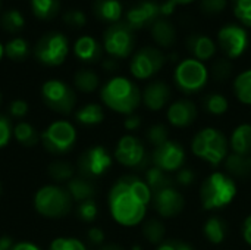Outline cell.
Returning <instances> with one entry per match:
<instances>
[{
	"instance_id": "1",
	"label": "cell",
	"mask_w": 251,
	"mask_h": 250,
	"mask_svg": "<svg viewBox=\"0 0 251 250\" xmlns=\"http://www.w3.org/2000/svg\"><path fill=\"white\" fill-rule=\"evenodd\" d=\"M153 193L143 178L121 177L109 192V209L113 220L124 227H134L144 221Z\"/></svg>"
},
{
	"instance_id": "2",
	"label": "cell",
	"mask_w": 251,
	"mask_h": 250,
	"mask_svg": "<svg viewBox=\"0 0 251 250\" xmlns=\"http://www.w3.org/2000/svg\"><path fill=\"white\" fill-rule=\"evenodd\" d=\"M103 103L124 115H132L141 103V91L131 80L125 77H115L109 80L101 88Z\"/></svg>"
},
{
	"instance_id": "3",
	"label": "cell",
	"mask_w": 251,
	"mask_h": 250,
	"mask_svg": "<svg viewBox=\"0 0 251 250\" xmlns=\"http://www.w3.org/2000/svg\"><path fill=\"white\" fill-rule=\"evenodd\" d=\"M237 196V184L225 172L210 174L200 187V202L206 211H216L228 206Z\"/></svg>"
},
{
	"instance_id": "4",
	"label": "cell",
	"mask_w": 251,
	"mask_h": 250,
	"mask_svg": "<svg viewBox=\"0 0 251 250\" xmlns=\"http://www.w3.org/2000/svg\"><path fill=\"white\" fill-rule=\"evenodd\" d=\"M193 153L209 162L210 165L224 164L228 153V140L222 131L218 128H203L200 130L191 141Z\"/></svg>"
},
{
	"instance_id": "5",
	"label": "cell",
	"mask_w": 251,
	"mask_h": 250,
	"mask_svg": "<svg viewBox=\"0 0 251 250\" xmlns=\"http://www.w3.org/2000/svg\"><path fill=\"white\" fill-rule=\"evenodd\" d=\"M72 199L66 189L50 184L37 190L34 196L35 211L46 218H62L69 214L72 208Z\"/></svg>"
},
{
	"instance_id": "6",
	"label": "cell",
	"mask_w": 251,
	"mask_h": 250,
	"mask_svg": "<svg viewBox=\"0 0 251 250\" xmlns=\"http://www.w3.org/2000/svg\"><path fill=\"white\" fill-rule=\"evenodd\" d=\"M40 140L49 153L65 155L75 146L76 130L68 121H54L40 134Z\"/></svg>"
},
{
	"instance_id": "7",
	"label": "cell",
	"mask_w": 251,
	"mask_h": 250,
	"mask_svg": "<svg viewBox=\"0 0 251 250\" xmlns=\"http://www.w3.org/2000/svg\"><path fill=\"white\" fill-rule=\"evenodd\" d=\"M175 83L178 88L185 94H193L200 91L209 80V71L203 62L190 57L179 62L175 69Z\"/></svg>"
},
{
	"instance_id": "8",
	"label": "cell",
	"mask_w": 251,
	"mask_h": 250,
	"mask_svg": "<svg viewBox=\"0 0 251 250\" xmlns=\"http://www.w3.org/2000/svg\"><path fill=\"white\" fill-rule=\"evenodd\" d=\"M69 52L68 38L60 32H49L43 35L34 49V55L41 65L59 66L65 62Z\"/></svg>"
},
{
	"instance_id": "9",
	"label": "cell",
	"mask_w": 251,
	"mask_h": 250,
	"mask_svg": "<svg viewBox=\"0 0 251 250\" xmlns=\"http://www.w3.org/2000/svg\"><path fill=\"white\" fill-rule=\"evenodd\" d=\"M104 50L113 57H128L135 44L134 29L126 22H115L112 24L103 34Z\"/></svg>"
},
{
	"instance_id": "10",
	"label": "cell",
	"mask_w": 251,
	"mask_h": 250,
	"mask_svg": "<svg viewBox=\"0 0 251 250\" xmlns=\"http://www.w3.org/2000/svg\"><path fill=\"white\" fill-rule=\"evenodd\" d=\"M41 97L49 109L63 115L69 113L76 103L74 90L60 80L46 81L41 87Z\"/></svg>"
},
{
	"instance_id": "11",
	"label": "cell",
	"mask_w": 251,
	"mask_h": 250,
	"mask_svg": "<svg viewBox=\"0 0 251 250\" xmlns=\"http://www.w3.org/2000/svg\"><path fill=\"white\" fill-rule=\"evenodd\" d=\"M115 158L121 165L131 169H144L151 162L143 141L131 134L121 137L115 149Z\"/></svg>"
},
{
	"instance_id": "12",
	"label": "cell",
	"mask_w": 251,
	"mask_h": 250,
	"mask_svg": "<svg viewBox=\"0 0 251 250\" xmlns=\"http://www.w3.org/2000/svg\"><path fill=\"white\" fill-rule=\"evenodd\" d=\"M165 55L156 47H143L131 59L129 71L138 80H147L156 75L165 65Z\"/></svg>"
},
{
	"instance_id": "13",
	"label": "cell",
	"mask_w": 251,
	"mask_h": 250,
	"mask_svg": "<svg viewBox=\"0 0 251 250\" xmlns=\"http://www.w3.org/2000/svg\"><path fill=\"white\" fill-rule=\"evenodd\" d=\"M112 167V156L103 146H93L87 149L78 159V169L81 177L97 178L106 174Z\"/></svg>"
},
{
	"instance_id": "14",
	"label": "cell",
	"mask_w": 251,
	"mask_h": 250,
	"mask_svg": "<svg viewBox=\"0 0 251 250\" xmlns=\"http://www.w3.org/2000/svg\"><path fill=\"white\" fill-rule=\"evenodd\" d=\"M150 161L153 167L160 168L165 172H176L182 168L185 161V150L181 143L175 140H168L165 144L154 147Z\"/></svg>"
},
{
	"instance_id": "15",
	"label": "cell",
	"mask_w": 251,
	"mask_h": 250,
	"mask_svg": "<svg viewBox=\"0 0 251 250\" xmlns=\"http://www.w3.org/2000/svg\"><path fill=\"white\" fill-rule=\"evenodd\" d=\"M218 41L224 53L229 59H235V57H240L246 52L249 46V35L243 27L229 24V25H225L219 31Z\"/></svg>"
},
{
	"instance_id": "16",
	"label": "cell",
	"mask_w": 251,
	"mask_h": 250,
	"mask_svg": "<svg viewBox=\"0 0 251 250\" xmlns=\"http://www.w3.org/2000/svg\"><path fill=\"white\" fill-rule=\"evenodd\" d=\"M151 203H153L154 211L160 217L174 218L182 212V209L185 206V199L176 187L171 186L160 192L153 193Z\"/></svg>"
},
{
	"instance_id": "17",
	"label": "cell",
	"mask_w": 251,
	"mask_h": 250,
	"mask_svg": "<svg viewBox=\"0 0 251 250\" xmlns=\"http://www.w3.org/2000/svg\"><path fill=\"white\" fill-rule=\"evenodd\" d=\"M160 15V4L151 1V0H143L134 4L126 12V24L135 31L141 29L144 27L153 25L156 19H159Z\"/></svg>"
},
{
	"instance_id": "18",
	"label": "cell",
	"mask_w": 251,
	"mask_h": 250,
	"mask_svg": "<svg viewBox=\"0 0 251 250\" xmlns=\"http://www.w3.org/2000/svg\"><path fill=\"white\" fill-rule=\"evenodd\" d=\"M171 87L165 81H151L141 93V100L150 111H162L171 102Z\"/></svg>"
},
{
	"instance_id": "19",
	"label": "cell",
	"mask_w": 251,
	"mask_h": 250,
	"mask_svg": "<svg viewBox=\"0 0 251 250\" xmlns=\"http://www.w3.org/2000/svg\"><path fill=\"white\" fill-rule=\"evenodd\" d=\"M166 116L174 127L185 128L197 119V106L190 99H179L168 108Z\"/></svg>"
},
{
	"instance_id": "20",
	"label": "cell",
	"mask_w": 251,
	"mask_h": 250,
	"mask_svg": "<svg viewBox=\"0 0 251 250\" xmlns=\"http://www.w3.org/2000/svg\"><path fill=\"white\" fill-rule=\"evenodd\" d=\"M187 49L190 53H193L194 59L203 62V60H209L215 56L216 53V44L215 41L207 37V35H201V34H193L188 37L187 40Z\"/></svg>"
},
{
	"instance_id": "21",
	"label": "cell",
	"mask_w": 251,
	"mask_h": 250,
	"mask_svg": "<svg viewBox=\"0 0 251 250\" xmlns=\"http://www.w3.org/2000/svg\"><path fill=\"white\" fill-rule=\"evenodd\" d=\"M74 53L79 60L94 63L101 57V46L96 38L90 35H82L75 41Z\"/></svg>"
},
{
	"instance_id": "22",
	"label": "cell",
	"mask_w": 251,
	"mask_h": 250,
	"mask_svg": "<svg viewBox=\"0 0 251 250\" xmlns=\"http://www.w3.org/2000/svg\"><path fill=\"white\" fill-rule=\"evenodd\" d=\"M224 168L229 177L249 178L251 175V155L229 153L224 161Z\"/></svg>"
},
{
	"instance_id": "23",
	"label": "cell",
	"mask_w": 251,
	"mask_h": 250,
	"mask_svg": "<svg viewBox=\"0 0 251 250\" xmlns=\"http://www.w3.org/2000/svg\"><path fill=\"white\" fill-rule=\"evenodd\" d=\"M66 190H68L71 199L74 202H78V203H82L85 200H90L96 194V187L85 177H72L68 181Z\"/></svg>"
},
{
	"instance_id": "24",
	"label": "cell",
	"mask_w": 251,
	"mask_h": 250,
	"mask_svg": "<svg viewBox=\"0 0 251 250\" xmlns=\"http://www.w3.org/2000/svg\"><path fill=\"white\" fill-rule=\"evenodd\" d=\"M94 15L104 22H119L122 16V4L119 0H96L93 4Z\"/></svg>"
},
{
	"instance_id": "25",
	"label": "cell",
	"mask_w": 251,
	"mask_h": 250,
	"mask_svg": "<svg viewBox=\"0 0 251 250\" xmlns=\"http://www.w3.org/2000/svg\"><path fill=\"white\" fill-rule=\"evenodd\" d=\"M151 37L162 47H171L175 43L176 31L175 27L168 19H156L151 25Z\"/></svg>"
},
{
	"instance_id": "26",
	"label": "cell",
	"mask_w": 251,
	"mask_h": 250,
	"mask_svg": "<svg viewBox=\"0 0 251 250\" xmlns=\"http://www.w3.org/2000/svg\"><path fill=\"white\" fill-rule=\"evenodd\" d=\"M228 231H229L228 224L221 217H216V215L207 218V221L203 225V233L206 239L213 245L224 243L228 236Z\"/></svg>"
},
{
	"instance_id": "27",
	"label": "cell",
	"mask_w": 251,
	"mask_h": 250,
	"mask_svg": "<svg viewBox=\"0 0 251 250\" xmlns=\"http://www.w3.org/2000/svg\"><path fill=\"white\" fill-rule=\"evenodd\" d=\"M231 147L234 153L238 155H251V124L238 125L231 136Z\"/></svg>"
},
{
	"instance_id": "28",
	"label": "cell",
	"mask_w": 251,
	"mask_h": 250,
	"mask_svg": "<svg viewBox=\"0 0 251 250\" xmlns=\"http://www.w3.org/2000/svg\"><path fill=\"white\" fill-rule=\"evenodd\" d=\"M144 181L150 187L151 193H156V192H160V190H163L166 187L174 186V181L169 177V174L165 172V171H162L157 167H153V165L147 168V171H146V180Z\"/></svg>"
},
{
	"instance_id": "29",
	"label": "cell",
	"mask_w": 251,
	"mask_h": 250,
	"mask_svg": "<svg viewBox=\"0 0 251 250\" xmlns=\"http://www.w3.org/2000/svg\"><path fill=\"white\" fill-rule=\"evenodd\" d=\"M75 118L82 125H97L103 122L104 112L103 108L97 103H88L82 108H79L75 113Z\"/></svg>"
},
{
	"instance_id": "30",
	"label": "cell",
	"mask_w": 251,
	"mask_h": 250,
	"mask_svg": "<svg viewBox=\"0 0 251 250\" xmlns=\"http://www.w3.org/2000/svg\"><path fill=\"white\" fill-rule=\"evenodd\" d=\"M13 137L19 144L25 147H32L40 141V134L37 130L25 121H21L13 127Z\"/></svg>"
},
{
	"instance_id": "31",
	"label": "cell",
	"mask_w": 251,
	"mask_h": 250,
	"mask_svg": "<svg viewBox=\"0 0 251 250\" xmlns=\"http://www.w3.org/2000/svg\"><path fill=\"white\" fill-rule=\"evenodd\" d=\"M60 9V0H31V10L40 21L53 19Z\"/></svg>"
},
{
	"instance_id": "32",
	"label": "cell",
	"mask_w": 251,
	"mask_h": 250,
	"mask_svg": "<svg viewBox=\"0 0 251 250\" xmlns=\"http://www.w3.org/2000/svg\"><path fill=\"white\" fill-rule=\"evenodd\" d=\"M143 236L151 245H160L166 236V227L160 220L151 218L143 224Z\"/></svg>"
},
{
	"instance_id": "33",
	"label": "cell",
	"mask_w": 251,
	"mask_h": 250,
	"mask_svg": "<svg viewBox=\"0 0 251 250\" xmlns=\"http://www.w3.org/2000/svg\"><path fill=\"white\" fill-rule=\"evenodd\" d=\"M74 84L82 93H93L99 87L100 78L91 69H79L74 77Z\"/></svg>"
},
{
	"instance_id": "34",
	"label": "cell",
	"mask_w": 251,
	"mask_h": 250,
	"mask_svg": "<svg viewBox=\"0 0 251 250\" xmlns=\"http://www.w3.org/2000/svg\"><path fill=\"white\" fill-rule=\"evenodd\" d=\"M4 55L15 62L25 60L29 55V44L26 40H24L21 37L12 38L4 46Z\"/></svg>"
},
{
	"instance_id": "35",
	"label": "cell",
	"mask_w": 251,
	"mask_h": 250,
	"mask_svg": "<svg viewBox=\"0 0 251 250\" xmlns=\"http://www.w3.org/2000/svg\"><path fill=\"white\" fill-rule=\"evenodd\" d=\"M234 93L237 99L244 103L251 105V69L241 72L234 81Z\"/></svg>"
},
{
	"instance_id": "36",
	"label": "cell",
	"mask_w": 251,
	"mask_h": 250,
	"mask_svg": "<svg viewBox=\"0 0 251 250\" xmlns=\"http://www.w3.org/2000/svg\"><path fill=\"white\" fill-rule=\"evenodd\" d=\"M203 106L212 115H224L229 108V102L221 93H210V94L204 96Z\"/></svg>"
},
{
	"instance_id": "37",
	"label": "cell",
	"mask_w": 251,
	"mask_h": 250,
	"mask_svg": "<svg viewBox=\"0 0 251 250\" xmlns=\"http://www.w3.org/2000/svg\"><path fill=\"white\" fill-rule=\"evenodd\" d=\"M0 25H1V28L4 31H7L10 34H16L24 28L25 18L19 10L12 9V10H7V12L3 13L1 19H0Z\"/></svg>"
},
{
	"instance_id": "38",
	"label": "cell",
	"mask_w": 251,
	"mask_h": 250,
	"mask_svg": "<svg viewBox=\"0 0 251 250\" xmlns=\"http://www.w3.org/2000/svg\"><path fill=\"white\" fill-rule=\"evenodd\" d=\"M47 172H49L50 178L53 181H57V183L69 181L74 177L72 165L69 162H65V161H56V162L50 164Z\"/></svg>"
},
{
	"instance_id": "39",
	"label": "cell",
	"mask_w": 251,
	"mask_h": 250,
	"mask_svg": "<svg viewBox=\"0 0 251 250\" xmlns=\"http://www.w3.org/2000/svg\"><path fill=\"white\" fill-rule=\"evenodd\" d=\"M147 141L153 146V147H159L162 144H165L169 139V130L166 125L163 124H154L147 130Z\"/></svg>"
},
{
	"instance_id": "40",
	"label": "cell",
	"mask_w": 251,
	"mask_h": 250,
	"mask_svg": "<svg viewBox=\"0 0 251 250\" xmlns=\"http://www.w3.org/2000/svg\"><path fill=\"white\" fill-rule=\"evenodd\" d=\"M209 74L212 75L215 81H219V83L226 81L232 74V63L228 59H218L212 65V69Z\"/></svg>"
},
{
	"instance_id": "41",
	"label": "cell",
	"mask_w": 251,
	"mask_h": 250,
	"mask_svg": "<svg viewBox=\"0 0 251 250\" xmlns=\"http://www.w3.org/2000/svg\"><path fill=\"white\" fill-rule=\"evenodd\" d=\"M49 250H87V248L78 239H74V237H59V239H54L50 243Z\"/></svg>"
},
{
	"instance_id": "42",
	"label": "cell",
	"mask_w": 251,
	"mask_h": 250,
	"mask_svg": "<svg viewBox=\"0 0 251 250\" xmlns=\"http://www.w3.org/2000/svg\"><path fill=\"white\" fill-rule=\"evenodd\" d=\"M97 214H99V208L93 199L85 200L78 205V217L84 222H93L97 218Z\"/></svg>"
},
{
	"instance_id": "43",
	"label": "cell",
	"mask_w": 251,
	"mask_h": 250,
	"mask_svg": "<svg viewBox=\"0 0 251 250\" xmlns=\"http://www.w3.org/2000/svg\"><path fill=\"white\" fill-rule=\"evenodd\" d=\"M13 136L12 121L6 115H0V149L7 146Z\"/></svg>"
},
{
	"instance_id": "44",
	"label": "cell",
	"mask_w": 251,
	"mask_h": 250,
	"mask_svg": "<svg viewBox=\"0 0 251 250\" xmlns=\"http://www.w3.org/2000/svg\"><path fill=\"white\" fill-rule=\"evenodd\" d=\"M228 0H201L200 7L203 12L209 13V15H215V13H221L222 10H225Z\"/></svg>"
},
{
	"instance_id": "45",
	"label": "cell",
	"mask_w": 251,
	"mask_h": 250,
	"mask_svg": "<svg viewBox=\"0 0 251 250\" xmlns=\"http://www.w3.org/2000/svg\"><path fill=\"white\" fill-rule=\"evenodd\" d=\"M63 21L68 25H72V27H84L85 22H87V18L81 10H69V12L65 13Z\"/></svg>"
},
{
	"instance_id": "46",
	"label": "cell",
	"mask_w": 251,
	"mask_h": 250,
	"mask_svg": "<svg viewBox=\"0 0 251 250\" xmlns=\"http://www.w3.org/2000/svg\"><path fill=\"white\" fill-rule=\"evenodd\" d=\"M196 180V174L191 168H181L179 171H176V177H175V181L179 184V186H184V187H188L194 183Z\"/></svg>"
},
{
	"instance_id": "47",
	"label": "cell",
	"mask_w": 251,
	"mask_h": 250,
	"mask_svg": "<svg viewBox=\"0 0 251 250\" xmlns=\"http://www.w3.org/2000/svg\"><path fill=\"white\" fill-rule=\"evenodd\" d=\"M9 112L13 118H24L28 113V103L25 100L16 99L10 103L9 106Z\"/></svg>"
},
{
	"instance_id": "48",
	"label": "cell",
	"mask_w": 251,
	"mask_h": 250,
	"mask_svg": "<svg viewBox=\"0 0 251 250\" xmlns=\"http://www.w3.org/2000/svg\"><path fill=\"white\" fill-rule=\"evenodd\" d=\"M157 250H194V248L181 240H168L160 243Z\"/></svg>"
},
{
	"instance_id": "49",
	"label": "cell",
	"mask_w": 251,
	"mask_h": 250,
	"mask_svg": "<svg viewBox=\"0 0 251 250\" xmlns=\"http://www.w3.org/2000/svg\"><path fill=\"white\" fill-rule=\"evenodd\" d=\"M193 0H168L160 6V15H171L176 4H188Z\"/></svg>"
},
{
	"instance_id": "50",
	"label": "cell",
	"mask_w": 251,
	"mask_h": 250,
	"mask_svg": "<svg viewBox=\"0 0 251 250\" xmlns=\"http://www.w3.org/2000/svg\"><path fill=\"white\" fill-rule=\"evenodd\" d=\"M88 240L93 245H101L104 242V233H103V230L99 228V227H91L88 230Z\"/></svg>"
},
{
	"instance_id": "51",
	"label": "cell",
	"mask_w": 251,
	"mask_h": 250,
	"mask_svg": "<svg viewBox=\"0 0 251 250\" xmlns=\"http://www.w3.org/2000/svg\"><path fill=\"white\" fill-rule=\"evenodd\" d=\"M141 125V118L138 116V115H128L126 116V119H125V122H124V127L126 128V130H129V131H134V130H137L138 127Z\"/></svg>"
},
{
	"instance_id": "52",
	"label": "cell",
	"mask_w": 251,
	"mask_h": 250,
	"mask_svg": "<svg viewBox=\"0 0 251 250\" xmlns=\"http://www.w3.org/2000/svg\"><path fill=\"white\" fill-rule=\"evenodd\" d=\"M243 237L246 243L251 246V215H249L243 222Z\"/></svg>"
},
{
	"instance_id": "53",
	"label": "cell",
	"mask_w": 251,
	"mask_h": 250,
	"mask_svg": "<svg viewBox=\"0 0 251 250\" xmlns=\"http://www.w3.org/2000/svg\"><path fill=\"white\" fill-rule=\"evenodd\" d=\"M249 9H251V0H237V1H235L234 13H235V16H237V15H240V13H243V12H246V10H249Z\"/></svg>"
},
{
	"instance_id": "54",
	"label": "cell",
	"mask_w": 251,
	"mask_h": 250,
	"mask_svg": "<svg viewBox=\"0 0 251 250\" xmlns=\"http://www.w3.org/2000/svg\"><path fill=\"white\" fill-rule=\"evenodd\" d=\"M10 250H41V249H40L38 246H35V245L29 243V242H22V243H16V245H13Z\"/></svg>"
},
{
	"instance_id": "55",
	"label": "cell",
	"mask_w": 251,
	"mask_h": 250,
	"mask_svg": "<svg viewBox=\"0 0 251 250\" xmlns=\"http://www.w3.org/2000/svg\"><path fill=\"white\" fill-rule=\"evenodd\" d=\"M237 18H238L244 25L251 27V9L246 10V12H243V13H240V15H237Z\"/></svg>"
},
{
	"instance_id": "56",
	"label": "cell",
	"mask_w": 251,
	"mask_h": 250,
	"mask_svg": "<svg viewBox=\"0 0 251 250\" xmlns=\"http://www.w3.org/2000/svg\"><path fill=\"white\" fill-rule=\"evenodd\" d=\"M12 246H13V242L10 237H7V236L0 237V250H10Z\"/></svg>"
},
{
	"instance_id": "57",
	"label": "cell",
	"mask_w": 251,
	"mask_h": 250,
	"mask_svg": "<svg viewBox=\"0 0 251 250\" xmlns=\"http://www.w3.org/2000/svg\"><path fill=\"white\" fill-rule=\"evenodd\" d=\"M103 68L106 69V71H116L118 69V62H116V59H106L104 60V63H103Z\"/></svg>"
},
{
	"instance_id": "58",
	"label": "cell",
	"mask_w": 251,
	"mask_h": 250,
	"mask_svg": "<svg viewBox=\"0 0 251 250\" xmlns=\"http://www.w3.org/2000/svg\"><path fill=\"white\" fill-rule=\"evenodd\" d=\"M100 250H125L122 246H119V245H106V246H103Z\"/></svg>"
},
{
	"instance_id": "59",
	"label": "cell",
	"mask_w": 251,
	"mask_h": 250,
	"mask_svg": "<svg viewBox=\"0 0 251 250\" xmlns=\"http://www.w3.org/2000/svg\"><path fill=\"white\" fill-rule=\"evenodd\" d=\"M3 55H4V47L0 44V60H1V57H3Z\"/></svg>"
},
{
	"instance_id": "60",
	"label": "cell",
	"mask_w": 251,
	"mask_h": 250,
	"mask_svg": "<svg viewBox=\"0 0 251 250\" xmlns=\"http://www.w3.org/2000/svg\"><path fill=\"white\" fill-rule=\"evenodd\" d=\"M132 250H143V249H141L140 246H134V248H132Z\"/></svg>"
},
{
	"instance_id": "61",
	"label": "cell",
	"mask_w": 251,
	"mask_h": 250,
	"mask_svg": "<svg viewBox=\"0 0 251 250\" xmlns=\"http://www.w3.org/2000/svg\"><path fill=\"white\" fill-rule=\"evenodd\" d=\"M0 194H1V183H0Z\"/></svg>"
},
{
	"instance_id": "62",
	"label": "cell",
	"mask_w": 251,
	"mask_h": 250,
	"mask_svg": "<svg viewBox=\"0 0 251 250\" xmlns=\"http://www.w3.org/2000/svg\"><path fill=\"white\" fill-rule=\"evenodd\" d=\"M0 105H1V93H0Z\"/></svg>"
},
{
	"instance_id": "63",
	"label": "cell",
	"mask_w": 251,
	"mask_h": 250,
	"mask_svg": "<svg viewBox=\"0 0 251 250\" xmlns=\"http://www.w3.org/2000/svg\"><path fill=\"white\" fill-rule=\"evenodd\" d=\"M0 6H1V0H0Z\"/></svg>"
}]
</instances>
